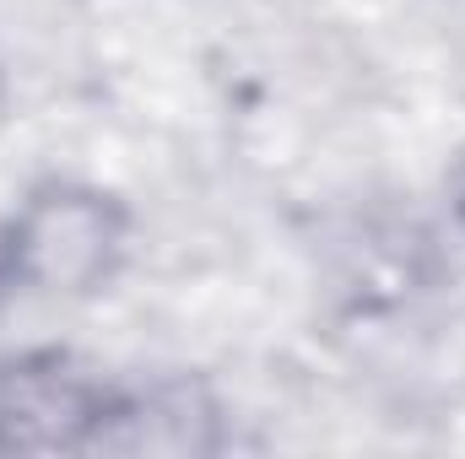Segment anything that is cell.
I'll return each instance as SVG.
<instances>
[{"label":"cell","instance_id":"obj_1","mask_svg":"<svg viewBox=\"0 0 465 459\" xmlns=\"http://www.w3.org/2000/svg\"><path fill=\"white\" fill-rule=\"evenodd\" d=\"M135 211L93 179H38L0 222V259L16 298L93 303L130 265Z\"/></svg>","mask_w":465,"mask_h":459},{"label":"cell","instance_id":"obj_2","mask_svg":"<svg viewBox=\"0 0 465 459\" xmlns=\"http://www.w3.org/2000/svg\"><path fill=\"white\" fill-rule=\"evenodd\" d=\"M119 378L65 346L0 356V459L98 454L114 416Z\"/></svg>","mask_w":465,"mask_h":459},{"label":"cell","instance_id":"obj_3","mask_svg":"<svg viewBox=\"0 0 465 459\" xmlns=\"http://www.w3.org/2000/svg\"><path fill=\"white\" fill-rule=\"evenodd\" d=\"M228 444L223 405L195 378H157V384H119L114 416L104 427L98 454H217Z\"/></svg>","mask_w":465,"mask_h":459},{"label":"cell","instance_id":"obj_4","mask_svg":"<svg viewBox=\"0 0 465 459\" xmlns=\"http://www.w3.org/2000/svg\"><path fill=\"white\" fill-rule=\"evenodd\" d=\"M11 298H16V292H11V276H5V259H0V308H5Z\"/></svg>","mask_w":465,"mask_h":459}]
</instances>
